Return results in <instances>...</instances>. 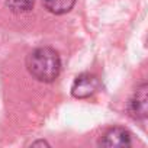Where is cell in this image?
<instances>
[{
	"mask_svg": "<svg viewBox=\"0 0 148 148\" xmlns=\"http://www.w3.org/2000/svg\"><path fill=\"white\" fill-rule=\"evenodd\" d=\"M148 86L147 83H142L136 87L131 102H129V113L134 119L144 121L148 115V95H147Z\"/></svg>",
	"mask_w": 148,
	"mask_h": 148,
	"instance_id": "obj_3",
	"label": "cell"
},
{
	"mask_svg": "<svg viewBox=\"0 0 148 148\" xmlns=\"http://www.w3.org/2000/svg\"><path fill=\"white\" fill-rule=\"evenodd\" d=\"M74 5H76V0H44L45 9L54 15L68 13L74 8Z\"/></svg>",
	"mask_w": 148,
	"mask_h": 148,
	"instance_id": "obj_5",
	"label": "cell"
},
{
	"mask_svg": "<svg viewBox=\"0 0 148 148\" xmlns=\"http://www.w3.org/2000/svg\"><path fill=\"white\" fill-rule=\"evenodd\" d=\"M35 0H6V6L13 13H23L29 12L34 8Z\"/></svg>",
	"mask_w": 148,
	"mask_h": 148,
	"instance_id": "obj_6",
	"label": "cell"
},
{
	"mask_svg": "<svg viewBox=\"0 0 148 148\" xmlns=\"http://www.w3.org/2000/svg\"><path fill=\"white\" fill-rule=\"evenodd\" d=\"M26 68L29 74L42 83L54 82L61 71V60L55 49L42 47L34 49L26 58Z\"/></svg>",
	"mask_w": 148,
	"mask_h": 148,
	"instance_id": "obj_1",
	"label": "cell"
},
{
	"mask_svg": "<svg viewBox=\"0 0 148 148\" xmlns=\"http://www.w3.org/2000/svg\"><path fill=\"white\" fill-rule=\"evenodd\" d=\"M36 145H45V147H49V144L45 142V141H36V142L32 144V147H36Z\"/></svg>",
	"mask_w": 148,
	"mask_h": 148,
	"instance_id": "obj_7",
	"label": "cell"
},
{
	"mask_svg": "<svg viewBox=\"0 0 148 148\" xmlns=\"http://www.w3.org/2000/svg\"><path fill=\"white\" fill-rule=\"evenodd\" d=\"M100 87V82L96 76L89 73H83L74 80L71 86V95L76 99H87L93 96Z\"/></svg>",
	"mask_w": 148,
	"mask_h": 148,
	"instance_id": "obj_2",
	"label": "cell"
},
{
	"mask_svg": "<svg viewBox=\"0 0 148 148\" xmlns=\"http://www.w3.org/2000/svg\"><path fill=\"white\" fill-rule=\"evenodd\" d=\"M100 147H129L131 145V134L121 126L110 128L99 141Z\"/></svg>",
	"mask_w": 148,
	"mask_h": 148,
	"instance_id": "obj_4",
	"label": "cell"
}]
</instances>
